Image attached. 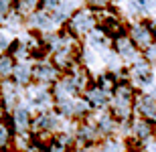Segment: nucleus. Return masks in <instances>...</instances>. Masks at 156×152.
<instances>
[{"label":"nucleus","instance_id":"obj_9","mask_svg":"<svg viewBox=\"0 0 156 152\" xmlns=\"http://www.w3.org/2000/svg\"><path fill=\"white\" fill-rule=\"evenodd\" d=\"M112 49H114V53L122 59V63H128V65L142 57V51H140V49L136 47V43L130 39L128 30L122 33V35H118L116 39H112Z\"/></svg>","mask_w":156,"mask_h":152},{"label":"nucleus","instance_id":"obj_3","mask_svg":"<svg viewBox=\"0 0 156 152\" xmlns=\"http://www.w3.org/2000/svg\"><path fill=\"white\" fill-rule=\"evenodd\" d=\"M98 27H99L98 12L83 4V6H79V8L69 16V20H67V24H65L63 29L67 30L69 35H73L75 39L85 41L87 37H89V33H93Z\"/></svg>","mask_w":156,"mask_h":152},{"label":"nucleus","instance_id":"obj_28","mask_svg":"<svg viewBox=\"0 0 156 152\" xmlns=\"http://www.w3.org/2000/svg\"><path fill=\"white\" fill-rule=\"evenodd\" d=\"M142 57H144V59H148V61H150L152 65L156 63V43H154V45H152L150 49H146V51L142 53Z\"/></svg>","mask_w":156,"mask_h":152},{"label":"nucleus","instance_id":"obj_23","mask_svg":"<svg viewBox=\"0 0 156 152\" xmlns=\"http://www.w3.org/2000/svg\"><path fill=\"white\" fill-rule=\"evenodd\" d=\"M45 152H71V146H67L63 140H59L57 136H53L51 140H47L43 144Z\"/></svg>","mask_w":156,"mask_h":152},{"label":"nucleus","instance_id":"obj_30","mask_svg":"<svg viewBox=\"0 0 156 152\" xmlns=\"http://www.w3.org/2000/svg\"><path fill=\"white\" fill-rule=\"evenodd\" d=\"M148 94H150L152 97H156V81H154V85H152V87L148 89Z\"/></svg>","mask_w":156,"mask_h":152},{"label":"nucleus","instance_id":"obj_15","mask_svg":"<svg viewBox=\"0 0 156 152\" xmlns=\"http://www.w3.org/2000/svg\"><path fill=\"white\" fill-rule=\"evenodd\" d=\"M136 116H142L146 120H150L156 126V97H152L148 91H140L138 97H136Z\"/></svg>","mask_w":156,"mask_h":152},{"label":"nucleus","instance_id":"obj_32","mask_svg":"<svg viewBox=\"0 0 156 152\" xmlns=\"http://www.w3.org/2000/svg\"><path fill=\"white\" fill-rule=\"evenodd\" d=\"M150 20H152V29H154V35H156V16H152Z\"/></svg>","mask_w":156,"mask_h":152},{"label":"nucleus","instance_id":"obj_21","mask_svg":"<svg viewBox=\"0 0 156 152\" xmlns=\"http://www.w3.org/2000/svg\"><path fill=\"white\" fill-rule=\"evenodd\" d=\"M99 152H126V144L118 136H110V138H104L101 140Z\"/></svg>","mask_w":156,"mask_h":152},{"label":"nucleus","instance_id":"obj_31","mask_svg":"<svg viewBox=\"0 0 156 152\" xmlns=\"http://www.w3.org/2000/svg\"><path fill=\"white\" fill-rule=\"evenodd\" d=\"M4 114H6V110H4V105H2V101H0V120H4Z\"/></svg>","mask_w":156,"mask_h":152},{"label":"nucleus","instance_id":"obj_16","mask_svg":"<svg viewBox=\"0 0 156 152\" xmlns=\"http://www.w3.org/2000/svg\"><path fill=\"white\" fill-rule=\"evenodd\" d=\"M126 14L136 18H148V14L156 12V0H126Z\"/></svg>","mask_w":156,"mask_h":152},{"label":"nucleus","instance_id":"obj_29","mask_svg":"<svg viewBox=\"0 0 156 152\" xmlns=\"http://www.w3.org/2000/svg\"><path fill=\"white\" fill-rule=\"evenodd\" d=\"M71 152H99V150H95L93 146H79V148H73Z\"/></svg>","mask_w":156,"mask_h":152},{"label":"nucleus","instance_id":"obj_22","mask_svg":"<svg viewBox=\"0 0 156 152\" xmlns=\"http://www.w3.org/2000/svg\"><path fill=\"white\" fill-rule=\"evenodd\" d=\"M12 138H14V130H12L10 122L0 120V150L8 148V144H12Z\"/></svg>","mask_w":156,"mask_h":152},{"label":"nucleus","instance_id":"obj_34","mask_svg":"<svg viewBox=\"0 0 156 152\" xmlns=\"http://www.w3.org/2000/svg\"><path fill=\"white\" fill-rule=\"evenodd\" d=\"M0 152H10V150H6V148H4V150H0Z\"/></svg>","mask_w":156,"mask_h":152},{"label":"nucleus","instance_id":"obj_5","mask_svg":"<svg viewBox=\"0 0 156 152\" xmlns=\"http://www.w3.org/2000/svg\"><path fill=\"white\" fill-rule=\"evenodd\" d=\"M24 104L37 114V111H43V110H53L55 108V97H53L51 87L30 83L29 87H24Z\"/></svg>","mask_w":156,"mask_h":152},{"label":"nucleus","instance_id":"obj_18","mask_svg":"<svg viewBox=\"0 0 156 152\" xmlns=\"http://www.w3.org/2000/svg\"><path fill=\"white\" fill-rule=\"evenodd\" d=\"M12 81L18 83L20 87H29L33 83V61L16 63V67L12 71Z\"/></svg>","mask_w":156,"mask_h":152},{"label":"nucleus","instance_id":"obj_12","mask_svg":"<svg viewBox=\"0 0 156 152\" xmlns=\"http://www.w3.org/2000/svg\"><path fill=\"white\" fill-rule=\"evenodd\" d=\"M24 24H27L29 30H35V33H51V30L59 29L53 12H47V10H43V8H39L35 14H30Z\"/></svg>","mask_w":156,"mask_h":152},{"label":"nucleus","instance_id":"obj_27","mask_svg":"<svg viewBox=\"0 0 156 152\" xmlns=\"http://www.w3.org/2000/svg\"><path fill=\"white\" fill-rule=\"evenodd\" d=\"M10 43H12V39L6 35V30L0 29V53H8V49H10Z\"/></svg>","mask_w":156,"mask_h":152},{"label":"nucleus","instance_id":"obj_25","mask_svg":"<svg viewBox=\"0 0 156 152\" xmlns=\"http://www.w3.org/2000/svg\"><path fill=\"white\" fill-rule=\"evenodd\" d=\"M14 10V0H0V23H4Z\"/></svg>","mask_w":156,"mask_h":152},{"label":"nucleus","instance_id":"obj_7","mask_svg":"<svg viewBox=\"0 0 156 152\" xmlns=\"http://www.w3.org/2000/svg\"><path fill=\"white\" fill-rule=\"evenodd\" d=\"M61 75H63V71L59 69L49 57H41L33 61V83L53 87L61 79Z\"/></svg>","mask_w":156,"mask_h":152},{"label":"nucleus","instance_id":"obj_26","mask_svg":"<svg viewBox=\"0 0 156 152\" xmlns=\"http://www.w3.org/2000/svg\"><path fill=\"white\" fill-rule=\"evenodd\" d=\"M61 4H63V0H41V8L47 12H57Z\"/></svg>","mask_w":156,"mask_h":152},{"label":"nucleus","instance_id":"obj_19","mask_svg":"<svg viewBox=\"0 0 156 152\" xmlns=\"http://www.w3.org/2000/svg\"><path fill=\"white\" fill-rule=\"evenodd\" d=\"M39 8H41V0H14V12H18L24 20L30 14H35Z\"/></svg>","mask_w":156,"mask_h":152},{"label":"nucleus","instance_id":"obj_35","mask_svg":"<svg viewBox=\"0 0 156 152\" xmlns=\"http://www.w3.org/2000/svg\"><path fill=\"white\" fill-rule=\"evenodd\" d=\"M154 138H156V134H154Z\"/></svg>","mask_w":156,"mask_h":152},{"label":"nucleus","instance_id":"obj_6","mask_svg":"<svg viewBox=\"0 0 156 152\" xmlns=\"http://www.w3.org/2000/svg\"><path fill=\"white\" fill-rule=\"evenodd\" d=\"M128 35H130V39L136 43V47L142 53L156 43V35H154L150 18H136V20H132L128 24Z\"/></svg>","mask_w":156,"mask_h":152},{"label":"nucleus","instance_id":"obj_2","mask_svg":"<svg viewBox=\"0 0 156 152\" xmlns=\"http://www.w3.org/2000/svg\"><path fill=\"white\" fill-rule=\"evenodd\" d=\"M65 118H61L55 111V108L53 110H43V111H37L35 118H33V128H30V132L35 134V140L43 142L45 144L47 140H51L55 134H59L61 130H65Z\"/></svg>","mask_w":156,"mask_h":152},{"label":"nucleus","instance_id":"obj_24","mask_svg":"<svg viewBox=\"0 0 156 152\" xmlns=\"http://www.w3.org/2000/svg\"><path fill=\"white\" fill-rule=\"evenodd\" d=\"M114 2H116V0H83V4L89 6V8H91V10H95V12H101V10L112 8V6H114Z\"/></svg>","mask_w":156,"mask_h":152},{"label":"nucleus","instance_id":"obj_8","mask_svg":"<svg viewBox=\"0 0 156 152\" xmlns=\"http://www.w3.org/2000/svg\"><path fill=\"white\" fill-rule=\"evenodd\" d=\"M73 134H75V144H79V146H95L98 142L104 140V136L91 116L73 122Z\"/></svg>","mask_w":156,"mask_h":152},{"label":"nucleus","instance_id":"obj_11","mask_svg":"<svg viewBox=\"0 0 156 152\" xmlns=\"http://www.w3.org/2000/svg\"><path fill=\"white\" fill-rule=\"evenodd\" d=\"M51 91H53L55 101L73 100V97L83 95V89L79 87V83H77V79L73 77V73H63V75H61V79H59V81L51 87Z\"/></svg>","mask_w":156,"mask_h":152},{"label":"nucleus","instance_id":"obj_17","mask_svg":"<svg viewBox=\"0 0 156 152\" xmlns=\"http://www.w3.org/2000/svg\"><path fill=\"white\" fill-rule=\"evenodd\" d=\"M8 53H10L12 57H14V61L16 63H24V61H35L37 59V55H35V51L27 45V43L18 37V39H12V43H10V49H8Z\"/></svg>","mask_w":156,"mask_h":152},{"label":"nucleus","instance_id":"obj_1","mask_svg":"<svg viewBox=\"0 0 156 152\" xmlns=\"http://www.w3.org/2000/svg\"><path fill=\"white\" fill-rule=\"evenodd\" d=\"M140 89L134 85L130 79H118L116 87L112 91V100H110V108L108 110L114 114L116 120H120L122 124H128L136 116V97H138Z\"/></svg>","mask_w":156,"mask_h":152},{"label":"nucleus","instance_id":"obj_13","mask_svg":"<svg viewBox=\"0 0 156 152\" xmlns=\"http://www.w3.org/2000/svg\"><path fill=\"white\" fill-rule=\"evenodd\" d=\"M33 118H35V111L30 110L27 104H20L18 108L10 111V126L16 132H30L33 128Z\"/></svg>","mask_w":156,"mask_h":152},{"label":"nucleus","instance_id":"obj_4","mask_svg":"<svg viewBox=\"0 0 156 152\" xmlns=\"http://www.w3.org/2000/svg\"><path fill=\"white\" fill-rule=\"evenodd\" d=\"M126 79H130L140 91H148L156 81V69L148 59L140 57V59H136L134 63L128 65Z\"/></svg>","mask_w":156,"mask_h":152},{"label":"nucleus","instance_id":"obj_14","mask_svg":"<svg viewBox=\"0 0 156 152\" xmlns=\"http://www.w3.org/2000/svg\"><path fill=\"white\" fill-rule=\"evenodd\" d=\"M83 97L87 100V104H89V108H91L93 111H101V110H108V108H110L112 94L105 91V89H101L98 83L93 81L91 85L83 91Z\"/></svg>","mask_w":156,"mask_h":152},{"label":"nucleus","instance_id":"obj_20","mask_svg":"<svg viewBox=\"0 0 156 152\" xmlns=\"http://www.w3.org/2000/svg\"><path fill=\"white\" fill-rule=\"evenodd\" d=\"M16 67V61L10 53H0V81L12 79V71Z\"/></svg>","mask_w":156,"mask_h":152},{"label":"nucleus","instance_id":"obj_10","mask_svg":"<svg viewBox=\"0 0 156 152\" xmlns=\"http://www.w3.org/2000/svg\"><path fill=\"white\" fill-rule=\"evenodd\" d=\"M154 134H156V126L146 120L142 116H134L130 120V126H128V136L132 138L136 144H146V142L154 140Z\"/></svg>","mask_w":156,"mask_h":152},{"label":"nucleus","instance_id":"obj_33","mask_svg":"<svg viewBox=\"0 0 156 152\" xmlns=\"http://www.w3.org/2000/svg\"><path fill=\"white\" fill-rule=\"evenodd\" d=\"M126 152H138V150H132V148H126Z\"/></svg>","mask_w":156,"mask_h":152}]
</instances>
